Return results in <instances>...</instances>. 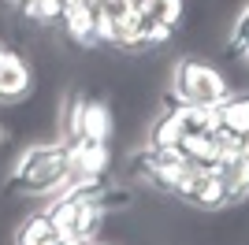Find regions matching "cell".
I'll list each match as a JSON object with an SVG mask.
<instances>
[{
  "label": "cell",
  "instance_id": "7a4b0ae2",
  "mask_svg": "<svg viewBox=\"0 0 249 245\" xmlns=\"http://www.w3.org/2000/svg\"><path fill=\"white\" fill-rule=\"evenodd\" d=\"M101 186H71V190H60V193L49 197L45 215L60 227V234H74L86 245L101 238L104 215H108V208L101 201Z\"/></svg>",
  "mask_w": 249,
  "mask_h": 245
},
{
  "label": "cell",
  "instance_id": "52a82bcc",
  "mask_svg": "<svg viewBox=\"0 0 249 245\" xmlns=\"http://www.w3.org/2000/svg\"><path fill=\"white\" fill-rule=\"evenodd\" d=\"M63 34L78 45V49H101L97 45V11L82 0H63Z\"/></svg>",
  "mask_w": 249,
  "mask_h": 245
},
{
  "label": "cell",
  "instance_id": "9a60e30c",
  "mask_svg": "<svg viewBox=\"0 0 249 245\" xmlns=\"http://www.w3.org/2000/svg\"><path fill=\"white\" fill-rule=\"evenodd\" d=\"M56 245H86V242H82V238H74V234H63Z\"/></svg>",
  "mask_w": 249,
  "mask_h": 245
},
{
  "label": "cell",
  "instance_id": "2e32d148",
  "mask_svg": "<svg viewBox=\"0 0 249 245\" xmlns=\"http://www.w3.org/2000/svg\"><path fill=\"white\" fill-rule=\"evenodd\" d=\"M238 145H242V153L249 156V130H242V134H238Z\"/></svg>",
  "mask_w": 249,
  "mask_h": 245
},
{
  "label": "cell",
  "instance_id": "e0dca14e",
  "mask_svg": "<svg viewBox=\"0 0 249 245\" xmlns=\"http://www.w3.org/2000/svg\"><path fill=\"white\" fill-rule=\"evenodd\" d=\"M126 4H130L134 11H145V4H149V0H126Z\"/></svg>",
  "mask_w": 249,
  "mask_h": 245
},
{
  "label": "cell",
  "instance_id": "ac0fdd59",
  "mask_svg": "<svg viewBox=\"0 0 249 245\" xmlns=\"http://www.w3.org/2000/svg\"><path fill=\"white\" fill-rule=\"evenodd\" d=\"M0 4H4V8H19L22 0H0Z\"/></svg>",
  "mask_w": 249,
  "mask_h": 245
},
{
  "label": "cell",
  "instance_id": "30bf717a",
  "mask_svg": "<svg viewBox=\"0 0 249 245\" xmlns=\"http://www.w3.org/2000/svg\"><path fill=\"white\" fill-rule=\"evenodd\" d=\"M145 138H149V145H153V149H178V145L186 141V130H182L178 115L171 112V108H164L160 115H153Z\"/></svg>",
  "mask_w": 249,
  "mask_h": 245
},
{
  "label": "cell",
  "instance_id": "277c9868",
  "mask_svg": "<svg viewBox=\"0 0 249 245\" xmlns=\"http://www.w3.org/2000/svg\"><path fill=\"white\" fill-rule=\"evenodd\" d=\"M190 160L178 149H153V145H142L134 156H130V178L134 182H145L149 190L164 197H175L178 186H182V175H186Z\"/></svg>",
  "mask_w": 249,
  "mask_h": 245
},
{
  "label": "cell",
  "instance_id": "5bb4252c",
  "mask_svg": "<svg viewBox=\"0 0 249 245\" xmlns=\"http://www.w3.org/2000/svg\"><path fill=\"white\" fill-rule=\"evenodd\" d=\"M231 49H234L242 60L249 63V4L238 11V19H234V30H231Z\"/></svg>",
  "mask_w": 249,
  "mask_h": 245
},
{
  "label": "cell",
  "instance_id": "8fae6325",
  "mask_svg": "<svg viewBox=\"0 0 249 245\" xmlns=\"http://www.w3.org/2000/svg\"><path fill=\"white\" fill-rule=\"evenodd\" d=\"M216 112H219V126H227L234 134L249 130V93H231Z\"/></svg>",
  "mask_w": 249,
  "mask_h": 245
},
{
  "label": "cell",
  "instance_id": "9c48e42d",
  "mask_svg": "<svg viewBox=\"0 0 249 245\" xmlns=\"http://www.w3.org/2000/svg\"><path fill=\"white\" fill-rule=\"evenodd\" d=\"M216 171H219V178H223V186H227L231 204L249 201V156L246 153H238V156H231V160L216 163Z\"/></svg>",
  "mask_w": 249,
  "mask_h": 245
},
{
  "label": "cell",
  "instance_id": "ffe728a7",
  "mask_svg": "<svg viewBox=\"0 0 249 245\" xmlns=\"http://www.w3.org/2000/svg\"><path fill=\"white\" fill-rule=\"evenodd\" d=\"M89 245H112V242H101V238H97V242H89Z\"/></svg>",
  "mask_w": 249,
  "mask_h": 245
},
{
  "label": "cell",
  "instance_id": "4fadbf2b",
  "mask_svg": "<svg viewBox=\"0 0 249 245\" xmlns=\"http://www.w3.org/2000/svg\"><path fill=\"white\" fill-rule=\"evenodd\" d=\"M145 15H149V22H156V26L178 30V22L186 19V0H149Z\"/></svg>",
  "mask_w": 249,
  "mask_h": 245
},
{
  "label": "cell",
  "instance_id": "d6986e66",
  "mask_svg": "<svg viewBox=\"0 0 249 245\" xmlns=\"http://www.w3.org/2000/svg\"><path fill=\"white\" fill-rule=\"evenodd\" d=\"M4 141H8V130H4V122H0V149H4Z\"/></svg>",
  "mask_w": 249,
  "mask_h": 245
},
{
  "label": "cell",
  "instance_id": "7c38bea8",
  "mask_svg": "<svg viewBox=\"0 0 249 245\" xmlns=\"http://www.w3.org/2000/svg\"><path fill=\"white\" fill-rule=\"evenodd\" d=\"M15 11L22 15V22L49 26V22H60V15H63V0H22Z\"/></svg>",
  "mask_w": 249,
  "mask_h": 245
},
{
  "label": "cell",
  "instance_id": "8992f818",
  "mask_svg": "<svg viewBox=\"0 0 249 245\" xmlns=\"http://www.w3.org/2000/svg\"><path fill=\"white\" fill-rule=\"evenodd\" d=\"M34 93V63L15 49L0 52V104H19Z\"/></svg>",
  "mask_w": 249,
  "mask_h": 245
},
{
  "label": "cell",
  "instance_id": "ba28073f",
  "mask_svg": "<svg viewBox=\"0 0 249 245\" xmlns=\"http://www.w3.org/2000/svg\"><path fill=\"white\" fill-rule=\"evenodd\" d=\"M60 238H63L60 227L45 215V208L34 212V215H26V219L15 227V245H56Z\"/></svg>",
  "mask_w": 249,
  "mask_h": 245
},
{
  "label": "cell",
  "instance_id": "5b68a950",
  "mask_svg": "<svg viewBox=\"0 0 249 245\" xmlns=\"http://www.w3.org/2000/svg\"><path fill=\"white\" fill-rule=\"evenodd\" d=\"M115 134V115L108 101L101 97H86L71 93L63 104V141H78V138H93V141H112Z\"/></svg>",
  "mask_w": 249,
  "mask_h": 245
},
{
  "label": "cell",
  "instance_id": "44dd1931",
  "mask_svg": "<svg viewBox=\"0 0 249 245\" xmlns=\"http://www.w3.org/2000/svg\"><path fill=\"white\" fill-rule=\"evenodd\" d=\"M0 52H4V41H0Z\"/></svg>",
  "mask_w": 249,
  "mask_h": 245
},
{
  "label": "cell",
  "instance_id": "3957f363",
  "mask_svg": "<svg viewBox=\"0 0 249 245\" xmlns=\"http://www.w3.org/2000/svg\"><path fill=\"white\" fill-rule=\"evenodd\" d=\"M234 93V82L227 71H219L212 60L201 56H182L171 67V93L167 101L178 104H197V108H219Z\"/></svg>",
  "mask_w": 249,
  "mask_h": 245
},
{
  "label": "cell",
  "instance_id": "6da1fadb",
  "mask_svg": "<svg viewBox=\"0 0 249 245\" xmlns=\"http://www.w3.org/2000/svg\"><path fill=\"white\" fill-rule=\"evenodd\" d=\"M63 186H67V141L63 138L30 145L8 175V193L19 197H52Z\"/></svg>",
  "mask_w": 249,
  "mask_h": 245
}]
</instances>
